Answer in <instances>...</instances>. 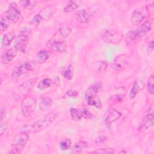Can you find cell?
<instances>
[{
    "label": "cell",
    "mask_w": 154,
    "mask_h": 154,
    "mask_svg": "<svg viewBox=\"0 0 154 154\" xmlns=\"http://www.w3.org/2000/svg\"><path fill=\"white\" fill-rule=\"evenodd\" d=\"M56 117L57 114L55 112L49 113L32 123L23 125L20 127V129L21 132L27 133H37L40 132L49 126L54 121Z\"/></svg>",
    "instance_id": "cell-1"
},
{
    "label": "cell",
    "mask_w": 154,
    "mask_h": 154,
    "mask_svg": "<svg viewBox=\"0 0 154 154\" xmlns=\"http://www.w3.org/2000/svg\"><path fill=\"white\" fill-rule=\"evenodd\" d=\"M153 24V19H151L141 24L136 28V29L129 32L126 37L127 43L130 44L138 41L152 29Z\"/></svg>",
    "instance_id": "cell-2"
},
{
    "label": "cell",
    "mask_w": 154,
    "mask_h": 154,
    "mask_svg": "<svg viewBox=\"0 0 154 154\" xmlns=\"http://www.w3.org/2000/svg\"><path fill=\"white\" fill-rule=\"evenodd\" d=\"M101 88V83L96 82L92 84L85 93V98L88 104L93 105L99 109L102 108V102L97 94Z\"/></svg>",
    "instance_id": "cell-3"
},
{
    "label": "cell",
    "mask_w": 154,
    "mask_h": 154,
    "mask_svg": "<svg viewBox=\"0 0 154 154\" xmlns=\"http://www.w3.org/2000/svg\"><path fill=\"white\" fill-rule=\"evenodd\" d=\"M37 64L34 61H28L23 64L17 65L13 69L11 73L12 78L14 81H17L22 75L34 70Z\"/></svg>",
    "instance_id": "cell-4"
},
{
    "label": "cell",
    "mask_w": 154,
    "mask_h": 154,
    "mask_svg": "<svg viewBox=\"0 0 154 154\" xmlns=\"http://www.w3.org/2000/svg\"><path fill=\"white\" fill-rule=\"evenodd\" d=\"M151 5H147L145 7H141L135 10L132 13L131 21L133 25L140 23L148 15L153 11V8H150Z\"/></svg>",
    "instance_id": "cell-5"
},
{
    "label": "cell",
    "mask_w": 154,
    "mask_h": 154,
    "mask_svg": "<svg viewBox=\"0 0 154 154\" xmlns=\"http://www.w3.org/2000/svg\"><path fill=\"white\" fill-rule=\"evenodd\" d=\"M36 106L35 100L30 96L25 97L21 102L20 109L24 117L30 116L35 111Z\"/></svg>",
    "instance_id": "cell-6"
},
{
    "label": "cell",
    "mask_w": 154,
    "mask_h": 154,
    "mask_svg": "<svg viewBox=\"0 0 154 154\" xmlns=\"http://www.w3.org/2000/svg\"><path fill=\"white\" fill-rule=\"evenodd\" d=\"M97 7L93 5L85 9L78 11L75 13V18L81 23L85 24L88 22L90 17L96 12Z\"/></svg>",
    "instance_id": "cell-7"
},
{
    "label": "cell",
    "mask_w": 154,
    "mask_h": 154,
    "mask_svg": "<svg viewBox=\"0 0 154 154\" xmlns=\"http://www.w3.org/2000/svg\"><path fill=\"white\" fill-rule=\"evenodd\" d=\"M102 38L105 42L108 44L117 45L121 42L123 35L120 32L113 29H106L102 34Z\"/></svg>",
    "instance_id": "cell-8"
},
{
    "label": "cell",
    "mask_w": 154,
    "mask_h": 154,
    "mask_svg": "<svg viewBox=\"0 0 154 154\" xmlns=\"http://www.w3.org/2000/svg\"><path fill=\"white\" fill-rule=\"evenodd\" d=\"M5 17L10 21L16 23L20 19V12L19 11L17 5L14 2L10 4V7L5 13Z\"/></svg>",
    "instance_id": "cell-9"
},
{
    "label": "cell",
    "mask_w": 154,
    "mask_h": 154,
    "mask_svg": "<svg viewBox=\"0 0 154 154\" xmlns=\"http://www.w3.org/2000/svg\"><path fill=\"white\" fill-rule=\"evenodd\" d=\"M28 43L29 39L28 35L20 34L16 38L14 48H15L18 51L25 53L27 51Z\"/></svg>",
    "instance_id": "cell-10"
},
{
    "label": "cell",
    "mask_w": 154,
    "mask_h": 154,
    "mask_svg": "<svg viewBox=\"0 0 154 154\" xmlns=\"http://www.w3.org/2000/svg\"><path fill=\"white\" fill-rule=\"evenodd\" d=\"M128 65V57L126 55L122 54L115 58L111 64V66L114 70L120 71L125 69Z\"/></svg>",
    "instance_id": "cell-11"
},
{
    "label": "cell",
    "mask_w": 154,
    "mask_h": 154,
    "mask_svg": "<svg viewBox=\"0 0 154 154\" xmlns=\"http://www.w3.org/2000/svg\"><path fill=\"white\" fill-rule=\"evenodd\" d=\"M29 138V137L27 132H22V133L19 135L17 138L16 145L14 147V150L11 151L10 153H20L22 149H23V147H25V144L28 142Z\"/></svg>",
    "instance_id": "cell-12"
},
{
    "label": "cell",
    "mask_w": 154,
    "mask_h": 154,
    "mask_svg": "<svg viewBox=\"0 0 154 154\" xmlns=\"http://www.w3.org/2000/svg\"><path fill=\"white\" fill-rule=\"evenodd\" d=\"M149 113L143 118L140 126L139 127V131H146L153 126V106H151Z\"/></svg>",
    "instance_id": "cell-13"
},
{
    "label": "cell",
    "mask_w": 154,
    "mask_h": 154,
    "mask_svg": "<svg viewBox=\"0 0 154 154\" xmlns=\"http://www.w3.org/2000/svg\"><path fill=\"white\" fill-rule=\"evenodd\" d=\"M37 78H31L21 84L18 87V91L20 94H26L29 91L37 82Z\"/></svg>",
    "instance_id": "cell-14"
},
{
    "label": "cell",
    "mask_w": 154,
    "mask_h": 154,
    "mask_svg": "<svg viewBox=\"0 0 154 154\" xmlns=\"http://www.w3.org/2000/svg\"><path fill=\"white\" fill-rule=\"evenodd\" d=\"M18 51L15 48H13L7 50L2 55L1 63L2 64H7L11 61L16 56Z\"/></svg>",
    "instance_id": "cell-15"
},
{
    "label": "cell",
    "mask_w": 154,
    "mask_h": 154,
    "mask_svg": "<svg viewBox=\"0 0 154 154\" xmlns=\"http://www.w3.org/2000/svg\"><path fill=\"white\" fill-rule=\"evenodd\" d=\"M50 48L55 52H64L67 48V45L65 41L53 40L50 43Z\"/></svg>",
    "instance_id": "cell-16"
},
{
    "label": "cell",
    "mask_w": 154,
    "mask_h": 154,
    "mask_svg": "<svg viewBox=\"0 0 154 154\" xmlns=\"http://www.w3.org/2000/svg\"><path fill=\"white\" fill-rule=\"evenodd\" d=\"M121 116V113L117 110L114 108H110L106 116L105 122L107 125H110L117 119H119Z\"/></svg>",
    "instance_id": "cell-17"
},
{
    "label": "cell",
    "mask_w": 154,
    "mask_h": 154,
    "mask_svg": "<svg viewBox=\"0 0 154 154\" xmlns=\"http://www.w3.org/2000/svg\"><path fill=\"white\" fill-rule=\"evenodd\" d=\"M144 85H145V84L144 81L143 80H138L135 81L132 87V88L131 90V91L129 93V97L131 99L134 98L136 96V95L143 89V88L144 87Z\"/></svg>",
    "instance_id": "cell-18"
},
{
    "label": "cell",
    "mask_w": 154,
    "mask_h": 154,
    "mask_svg": "<svg viewBox=\"0 0 154 154\" xmlns=\"http://www.w3.org/2000/svg\"><path fill=\"white\" fill-rule=\"evenodd\" d=\"M71 32L72 28L68 24H61L58 29V35L63 38H66L68 37Z\"/></svg>",
    "instance_id": "cell-19"
},
{
    "label": "cell",
    "mask_w": 154,
    "mask_h": 154,
    "mask_svg": "<svg viewBox=\"0 0 154 154\" xmlns=\"http://www.w3.org/2000/svg\"><path fill=\"white\" fill-rule=\"evenodd\" d=\"M14 37H15V34L13 31L4 34L2 38V43H1L2 48H5L9 46V45H10L11 42L13 40Z\"/></svg>",
    "instance_id": "cell-20"
},
{
    "label": "cell",
    "mask_w": 154,
    "mask_h": 154,
    "mask_svg": "<svg viewBox=\"0 0 154 154\" xmlns=\"http://www.w3.org/2000/svg\"><path fill=\"white\" fill-rule=\"evenodd\" d=\"M52 105V99L48 97H45L41 99L39 104V107L40 109L42 110L43 111H47L51 108Z\"/></svg>",
    "instance_id": "cell-21"
},
{
    "label": "cell",
    "mask_w": 154,
    "mask_h": 154,
    "mask_svg": "<svg viewBox=\"0 0 154 154\" xmlns=\"http://www.w3.org/2000/svg\"><path fill=\"white\" fill-rule=\"evenodd\" d=\"M108 64L105 61H97L92 64V67L95 71L99 72H103L107 67Z\"/></svg>",
    "instance_id": "cell-22"
},
{
    "label": "cell",
    "mask_w": 154,
    "mask_h": 154,
    "mask_svg": "<svg viewBox=\"0 0 154 154\" xmlns=\"http://www.w3.org/2000/svg\"><path fill=\"white\" fill-rule=\"evenodd\" d=\"M88 146V143L84 141H79L76 143L72 148V152L74 153L79 152L82 151L84 149Z\"/></svg>",
    "instance_id": "cell-23"
},
{
    "label": "cell",
    "mask_w": 154,
    "mask_h": 154,
    "mask_svg": "<svg viewBox=\"0 0 154 154\" xmlns=\"http://www.w3.org/2000/svg\"><path fill=\"white\" fill-rule=\"evenodd\" d=\"M52 84L53 82L51 79L45 78L38 82L37 85V88L40 90H43L48 87H50L52 85Z\"/></svg>",
    "instance_id": "cell-24"
},
{
    "label": "cell",
    "mask_w": 154,
    "mask_h": 154,
    "mask_svg": "<svg viewBox=\"0 0 154 154\" xmlns=\"http://www.w3.org/2000/svg\"><path fill=\"white\" fill-rule=\"evenodd\" d=\"M53 9L51 7H47L43 9L38 14L42 16L43 20L49 19L53 14Z\"/></svg>",
    "instance_id": "cell-25"
},
{
    "label": "cell",
    "mask_w": 154,
    "mask_h": 154,
    "mask_svg": "<svg viewBox=\"0 0 154 154\" xmlns=\"http://www.w3.org/2000/svg\"><path fill=\"white\" fill-rule=\"evenodd\" d=\"M70 114L72 119L75 122L80 120L82 118L81 111H79L75 108H71L70 109Z\"/></svg>",
    "instance_id": "cell-26"
},
{
    "label": "cell",
    "mask_w": 154,
    "mask_h": 154,
    "mask_svg": "<svg viewBox=\"0 0 154 154\" xmlns=\"http://www.w3.org/2000/svg\"><path fill=\"white\" fill-rule=\"evenodd\" d=\"M51 57V52L46 50H41L37 54V58L41 61H45Z\"/></svg>",
    "instance_id": "cell-27"
},
{
    "label": "cell",
    "mask_w": 154,
    "mask_h": 154,
    "mask_svg": "<svg viewBox=\"0 0 154 154\" xmlns=\"http://www.w3.org/2000/svg\"><path fill=\"white\" fill-rule=\"evenodd\" d=\"M79 7L78 4L75 2V1H69L67 5L64 7V11L66 13H70L76 9H77Z\"/></svg>",
    "instance_id": "cell-28"
},
{
    "label": "cell",
    "mask_w": 154,
    "mask_h": 154,
    "mask_svg": "<svg viewBox=\"0 0 154 154\" xmlns=\"http://www.w3.org/2000/svg\"><path fill=\"white\" fill-rule=\"evenodd\" d=\"M59 146L62 150H68L71 147V141L68 138H64L60 142Z\"/></svg>",
    "instance_id": "cell-29"
},
{
    "label": "cell",
    "mask_w": 154,
    "mask_h": 154,
    "mask_svg": "<svg viewBox=\"0 0 154 154\" xmlns=\"http://www.w3.org/2000/svg\"><path fill=\"white\" fill-rule=\"evenodd\" d=\"M20 4L27 9H32L34 8L36 4L35 1H30V0H23L19 2Z\"/></svg>",
    "instance_id": "cell-30"
},
{
    "label": "cell",
    "mask_w": 154,
    "mask_h": 154,
    "mask_svg": "<svg viewBox=\"0 0 154 154\" xmlns=\"http://www.w3.org/2000/svg\"><path fill=\"white\" fill-rule=\"evenodd\" d=\"M10 21L4 16L2 17L1 19V22H0V28L1 31H4L5 29H7V28L10 25Z\"/></svg>",
    "instance_id": "cell-31"
},
{
    "label": "cell",
    "mask_w": 154,
    "mask_h": 154,
    "mask_svg": "<svg viewBox=\"0 0 154 154\" xmlns=\"http://www.w3.org/2000/svg\"><path fill=\"white\" fill-rule=\"evenodd\" d=\"M64 77L69 80H70L73 76V70L72 69L71 65H70L64 71L63 73Z\"/></svg>",
    "instance_id": "cell-32"
},
{
    "label": "cell",
    "mask_w": 154,
    "mask_h": 154,
    "mask_svg": "<svg viewBox=\"0 0 154 154\" xmlns=\"http://www.w3.org/2000/svg\"><path fill=\"white\" fill-rule=\"evenodd\" d=\"M153 82H154L153 75H151L149 78V79L148 83H147V90L151 94H153V91H154Z\"/></svg>",
    "instance_id": "cell-33"
},
{
    "label": "cell",
    "mask_w": 154,
    "mask_h": 154,
    "mask_svg": "<svg viewBox=\"0 0 154 154\" xmlns=\"http://www.w3.org/2000/svg\"><path fill=\"white\" fill-rule=\"evenodd\" d=\"M114 150L113 149H99L93 152V153H99V154H106V153H114Z\"/></svg>",
    "instance_id": "cell-34"
},
{
    "label": "cell",
    "mask_w": 154,
    "mask_h": 154,
    "mask_svg": "<svg viewBox=\"0 0 154 154\" xmlns=\"http://www.w3.org/2000/svg\"><path fill=\"white\" fill-rule=\"evenodd\" d=\"M81 114L82 117H84L87 119H91L93 116L92 114L88 109H87L85 108H83L81 110Z\"/></svg>",
    "instance_id": "cell-35"
},
{
    "label": "cell",
    "mask_w": 154,
    "mask_h": 154,
    "mask_svg": "<svg viewBox=\"0 0 154 154\" xmlns=\"http://www.w3.org/2000/svg\"><path fill=\"white\" fill-rule=\"evenodd\" d=\"M43 20V19L42 16L38 13L36 15L34 16V17L32 19V23L34 24H39Z\"/></svg>",
    "instance_id": "cell-36"
},
{
    "label": "cell",
    "mask_w": 154,
    "mask_h": 154,
    "mask_svg": "<svg viewBox=\"0 0 154 154\" xmlns=\"http://www.w3.org/2000/svg\"><path fill=\"white\" fill-rule=\"evenodd\" d=\"M66 94L70 97H75L78 96V92L74 90H69L66 92Z\"/></svg>",
    "instance_id": "cell-37"
},
{
    "label": "cell",
    "mask_w": 154,
    "mask_h": 154,
    "mask_svg": "<svg viewBox=\"0 0 154 154\" xmlns=\"http://www.w3.org/2000/svg\"><path fill=\"white\" fill-rule=\"evenodd\" d=\"M7 125L6 122H1V125H0V134L1 135H2L4 132H5V129H7Z\"/></svg>",
    "instance_id": "cell-38"
},
{
    "label": "cell",
    "mask_w": 154,
    "mask_h": 154,
    "mask_svg": "<svg viewBox=\"0 0 154 154\" xmlns=\"http://www.w3.org/2000/svg\"><path fill=\"white\" fill-rule=\"evenodd\" d=\"M106 139H107V137H106L105 136H100L96 139L95 142L96 144L99 145V144L104 143L105 141H106Z\"/></svg>",
    "instance_id": "cell-39"
},
{
    "label": "cell",
    "mask_w": 154,
    "mask_h": 154,
    "mask_svg": "<svg viewBox=\"0 0 154 154\" xmlns=\"http://www.w3.org/2000/svg\"><path fill=\"white\" fill-rule=\"evenodd\" d=\"M5 116H6V111H5V109L2 106H1V108H0V120H1V122H2L3 120V119L5 117Z\"/></svg>",
    "instance_id": "cell-40"
},
{
    "label": "cell",
    "mask_w": 154,
    "mask_h": 154,
    "mask_svg": "<svg viewBox=\"0 0 154 154\" xmlns=\"http://www.w3.org/2000/svg\"><path fill=\"white\" fill-rule=\"evenodd\" d=\"M30 31H31V29L29 28L24 27L21 29V34L28 35V34H29Z\"/></svg>",
    "instance_id": "cell-41"
},
{
    "label": "cell",
    "mask_w": 154,
    "mask_h": 154,
    "mask_svg": "<svg viewBox=\"0 0 154 154\" xmlns=\"http://www.w3.org/2000/svg\"><path fill=\"white\" fill-rule=\"evenodd\" d=\"M149 49L150 50V51H153V40H152V41L149 43Z\"/></svg>",
    "instance_id": "cell-42"
},
{
    "label": "cell",
    "mask_w": 154,
    "mask_h": 154,
    "mask_svg": "<svg viewBox=\"0 0 154 154\" xmlns=\"http://www.w3.org/2000/svg\"><path fill=\"white\" fill-rule=\"evenodd\" d=\"M126 153V152L125 151H120L119 152V153Z\"/></svg>",
    "instance_id": "cell-43"
}]
</instances>
